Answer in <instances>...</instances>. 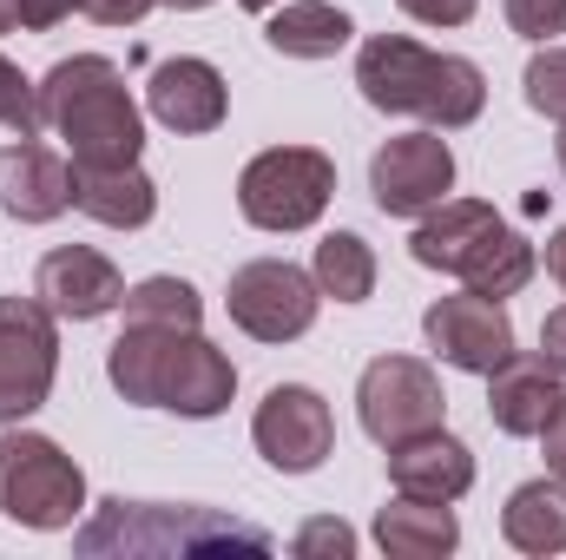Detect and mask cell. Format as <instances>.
I'll list each match as a JSON object with an SVG mask.
<instances>
[{
	"label": "cell",
	"instance_id": "obj_1",
	"mask_svg": "<svg viewBox=\"0 0 566 560\" xmlns=\"http://www.w3.org/2000/svg\"><path fill=\"white\" fill-rule=\"evenodd\" d=\"M106 376L126 403L171 409V416L211 422L238 396V363L185 323H126L119 343L106 350Z\"/></svg>",
	"mask_w": 566,
	"mask_h": 560
},
{
	"label": "cell",
	"instance_id": "obj_2",
	"mask_svg": "<svg viewBox=\"0 0 566 560\" xmlns=\"http://www.w3.org/2000/svg\"><path fill=\"white\" fill-rule=\"evenodd\" d=\"M356 86L376 113L422 120L434 133H461L488 106V73L461 53H434L409 33H369L356 53Z\"/></svg>",
	"mask_w": 566,
	"mask_h": 560
},
{
	"label": "cell",
	"instance_id": "obj_3",
	"mask_svg": "<svg viewBox=\"0 0 566 560\" xmlns=\"http://www.w3.org/2000/svg\"><path fill=\"white\" fill-rule=\"evenodd\" d=\"M86 560H205V554H271V535L258 521L218 515V508H171V501H99V515L73 535Z\"/></svg>",
	"mask_w": 566,
	"mask_h": 560
},
{
	"label": "cell",
	"instance_id": "obj_4",
	"mask_svg": "<svg viewBox=\"0 0 566 560\" xmlns=\"http://www.w3.org/2000/svg\"><path fill=\"white\" fill-rule=\"evenodd\" d=\"M40 120L60 133L73 165H139L145 120L126 93V73L106 53H73L40 80Z\"/></svg>",
	"mask_w": 566,
	"mask_h": 560
},
{
	"label": "cell",
	"instance_id": "obj_5",
	"mask_svg": "<svg viewBox=\"0 0 566 560\" xmlns=\"http://www.w3.org/2000/svg\"><path fill=\"white\" fill-rule=\"evenodd\" d=\"M86 508V475L80 462L53 442V435H33V428H7L0 435V515L33 528V535H60L73 528Z\"/></svg>",
	"mask_w": 566,
	"mask_h": 560
},
{
	"label": "cell",
	"instance_id": "obj_6",
	"mask_svg": "<svg viewBox=\"0 0 566 560\" xmlns=\"http://www.w3.org/2000/svg\"><path fill=\"white\" fill-rule=\"evenodd\" d=\"M336 198V158L316 145H271L238 172V211L258 231H310Z\"/></svg>",
	"mask_w": 566,
	"mask_h": 560
},
{
	"label": "cell",
	"instance_id": "obj_7",
	"mask_svg": "<svg viewBox=\"0 0 566 560\" xmlns=\"http://www.w3.org/2000/svg\"><path fill=\"white\" fill-rule=\"evenodd\" d=\"M60 376V317L40 297H0V422L46 409Z\"/></svg>",
	"mask_w": 566,
	"mask_h": 560
},
{
	"label": "cell",
	"instance_id": "obj_8",
	"mask_svg": "<svg viewBox=\"0 0 566 560\" xmlns=\"http://www.w3.org/2000/svg\"><path fill=\"white\" fill-rule=\"evenodd\" d=\"M356 416H363V435L396 448L409 435H428L448 416V396H441V376L428 370L422 356H376L356 383Z\"/></svg>",
	"mask_w": 566,
	"mask_h": 560
},
{
	"label": "cell",
	"instance_id": "obj_9",
	"mask_svg": "<svg viewBox=\"0 0 566 560\" xmlns=\"http://www.w3.org/2000/svg\"><path fill=\"white\" fill-rule=\"evenodd\" d=\"M224 310L258 343H296V336H310V323L323 310V290H316L310 271H296L283 258H258V265H238L231 271Z\"/></svg>",
	"mask_w": 566,
	"mask_h": 560
},
{
	"label": "cell",
	"instance_id": "obj_10",
	"mask_svg": "<svg viewBox=\"0 0 566 560\" xmlns=\"http://www.w3.org/2000/svg\"><path fill=\"white\" fill-rule=\"evenodd\" d=\"M454 191V152L448 139L422 126V133H396L376 145L369 158V198L382 218H428L441 198Z\"/></svg>",
	"mask_w": 566,
	"mask_h": 560
},
{
	"label": "cell",
	"instance_id": "obj_11",
	"mask_svg": "<svg viewBox=\"0 0 566 560\" xmlns=\"http://www.w3.org/2000/svg\"><path fill=\"white\" fill-rule=\"evenodd\" d=\"M251 442L277 475H316L336 455V416L310 383H277L251 416Z\"/></svg>",
	"mask_w": 566,
	"mask_h": 560
},
{
	"label": "cell",
	"instance_id": "obj_12",
	"mask_svg": "<svg viewBox=\"0 0 566 560\" xmlns=\"http://www.w3.org/2000/svg\"><path fill=\"white\" fill-rule=\"evenodd\" d=\"M422 336L448 370H468V376H494L514 356V317L501 297H481V290L434 297L422 317Z\"/></svg>",
	"mask_w": 566,
	"mask_h": 560
},
{
	"label": "cell",
	"instance_id": "obj_13",
	"mask_svg": "<svg viewBox=\"0 0 566 560\" xmlns=\"http://www.w3.org/2000/svg\"><path fill=\"white\" fill-rule=\"evenodd\" d=\"M33 297H40L60 323H99V317H113V310L126 303V278H119V265H113L106 251H93V245H60V251L40 258Z\"/></svg>",
	"mask_w": 566,
	"mask_h": 560
},
{
	"label": "cell",
	"instance_id": "obj_14",
	"mask_svg": "<svg viewBox=\"0 0 566 560\" xmlns=\"http://www.w3.org/2000/svg\"><path fill=\"white\" fill-rule=\"evenodd\" d=\"M145 106H151V120H158L165 133L198 139V133H218V126H224V113H231V86H224V73H218L211 60L178 53V60H158V66H151V80H145Z\"/></svg>",
	"mask_w": 566,
	"mask_h": 560
},
{
	"label": "cell",
	"instance_id": "obj_15",
	"mask_svg": "<svg viewBox=\"0 0 566 560\" xmlns=\"http://www.w3.org/2000/svg\"><path fill=\"white\" fill-rule=\"evenodd\" d=\"M501 231H507V218H501L494 205H481V198H441L422 225H416L409 251H416L422 271H448V278H461V271L501 238Z\"/></svg>",
	"mask_w": 566,
	"mask_h": 560
},
{
	"label": "cell",
	"instance_id": "obj_16",
	"mask_svg": "<svg viewBox=\"0 0 566 560\" xmlns=\"http://www.w3.org/2000/svg\"><path fill=\"white\" fill-rule=\"evenodd\" d=\"M0 205L13 225H53L73 205V165L40 139H13V152H0Z\"/></svg>",
	"mask_w": 566,
	"mask_h": 560
},
{
	"label": "cell",
	"instance_id": "obj_17",
	"mask_svg": "<svg viewBox=\"0 0 566 560\" xmlns=\"http://www.w3.org/2000/svg\"><path fill=\"white\" fill-rule=\"evenodd\" d=\"M389 488L396 495H416V501H461L474 488V455L448 428L409 435V442L389 448Z\"/></svg>",
	"mask_w": 566,
	"mask_h": 560
},
{
	"label": "cell",
	"instance_id": "obj_18",
	"mask_svg": "<svg viewBox=\"0 0 566 560\" xmlns=\"http://www.w3.org/2000/svg\"><path fill=\"white\" fill-rule=\"evenodd\" d=\"M566 390H560V370L547 356H507L494 376H488V416L501 435H541L547 422L560 416Z\"/></svg>",
	"mask_w": 566,
	"mask_h": 560
},
{
	"label": "cell",
	"instance_id": "obj_19",
	"mask_svg": "<svg viewBox=\"0 0 566 560\" xmlns=\"http://www.w3.org/2000/svg\"><path fill=\"white\" fill-rule=\"evenodd\" d=\"M73 211L106 231H139L158 211V185L139 165H73Z\"/></svg>",
	"mask_w": 566,
	"mask_h": 560
},
{
	"label": "cell",
	"instance_id": "obj_20",
	"mask_svg": "<svg viewBox=\"0 0 566 560\" xmlns=\"http://www.w3.org/2000/svg\"><path fill=\"white\" fill-rule=\"evenodd\" d=\"M376 548L396 560H441L461 548V521H454V501H416V495H396L389 508H376Z\"/></svg>",
	"mask_w": 566,
	"mask_h": 560
},
{
	"label": "cell",
	"instance_id": "obj_21",
	"mask_svg": "<svg viewBox=\"0 0 566 560\" xmlns=\"http://www.w3.org/2000/svg\"><path fill=\"white\" fill-rule=\"evenodd\" d=\"M264 40L283 60H336L356 40V20L329 0H277L264 20Z\"/></svg>",
	"mask_w": 566,
	"mask_h": 560
},
{
	"label": "cell",
	"instance_id": "obj_22",
	"mask_svg": "<svg viewBox=\"0 0 566 560\" xmlns=\"http://www.w3.org/2000/svg\"><path fill=\"white\" fill-rule=\"evenodd\" d=\"M501 535L514 554H566V481L560 475H541V481H521L501 508Z\"/></svg>",
	"mask_w": 566,
	"mask_h": 560
},
{
	"label": "cell",
	"instance_id": "obj_23",
	"mask_svg": "<svg viewBox=\"0 0 566 560\" xmlns=\"http://www.w3.org/2000/svg\"><path fill=\"white\" fill-rule=\"evenodd\" d=\"M310 278H316L323 297H336V303H363V297H376V251H369L356 231H329V238L316 245Z\"/></svg>",
	"mask_w": 566,
	"mask_h": 560
},
{
	"label": "cell",
	"instance_id": "obj_24",
	"mask_svg": "<svg viewBox=\"0 0 566 560\" xmlns=\"http://www.w3.org/2000/svg\"><path fill=\"white\" fill-rule=\"evenodd\" d=\"M534 265H541V258H534V245L507 225V231H501V238H494L468 271H461V283H468V290H481V297H501V303H507L514 290H527Z\"/></svg>",
	"mask_w": 566,
	"mask_h": 560
},
{
	"label": "cell",
	"instance_id": "obj_25",
	"mask_svg": "<svg viewBox=\"0 0 566 560\" xmlns=\"http://www.w3.org/2000/svg\"><path fill=\"white\" fill-rule=\"evenodd\" d=\"M126 323H185V330H198L205 323V297L191 290L185 278H145L126 290Z\"/></svg>",
	"mask_w": 566,
	"mask_h": 560
},
{
	"label": "cell",
	"instance_id": "obj_26",
	"mask_svg": "<svg viewBox=\"0 0 566 560\" xmlns=\"http://www.w3.org/2000/svg\"><path fill=\"white\" fill-rule=\"evenodd\" d=\"M521 86H527V106L541 120H560L566 126V46H541L527 60V73H521Z\"/></svg>",
	"mask_w": 566,
	"mask_h": 560
},
{
	"label": "cell",
	"instance_id": "obj_27",
	"mask_svg": "<svg viewBox=\"0 0 566 560\" xmlns=\"http://www.w3.org/2000/svg\"><path fill=\"white\" fill-rule=\"evenodd\" d=\"M0 126H7L13 139H33V133L46 126V120H40V86H33L7 53H0Z\"/></svg>",
	"mask_w": 566,
	"mask_h": 560
},
{
	"label": "cell",
	"instance_id": "obj_28",
	"mask_svg": "<svg viewBox=\"0 0 566 560\" xmlns=\"http://www.w3.org/2000/svg\"><path fill=\"white\" fill-rule=\"evenodd\" d=\"M290 554L296 560H349L356 554V528L336 521V515H316V521H303L290 535Z\"/></svg>",
	"mask_w": 566,
	"mask_h": 560
},
{
	"label": "cell",
	"instance_id": "obj_29",
	"mask_svg": "<svg viewBox=\"0 0 566 560\" xmlns=\"http://www.w3.org/2000/svg\"><path fill=\"white\" fill-rule=\"evenodd\" d=\"M507 7V27L534 46H547L554 33H566V0H501Z\"/></svg>",
	"mask_w": 566,
	"mask_h": 560
},
{
	"label": "cell",
	"instance_id": "obj_30",
	"mask_svg": "<svg viewBox=\"0 0 566 560\" xmlns=\"http://www.w3.org/2000/svg\"><path fill=\"white\" fill-rule=\"evenodd\" d=\"M396 7H402L409 20H422V27H468L481 0H396Z\"/></svg>",
	"mask_w": 566,
	"mask_h": 560
},
{
	"label": "cell",
	"instance_id": "obj_31",
	"mask_svg": "<svg viewBox=\"0 0 566 560\" xmlns=\"http://www.w3.org/2000/svg\"><path fill=\"white\" fill-rule=\"evenodd\" d=\"M151 7H158V0H80V13L99 20V27H139Z\"/></svg>",
	"mask_w": 566,
	"mask_h": 560
},
{
	"label": "cell",
	"instance_id": "obj_32",
	"mask_svg": "<svg viewBox=\"0 0 566 560\" xmlns=\"http://www.w3.org/2000/svg\"><path fill=\"white\" fill-rule=\"evenodd\" d=\"M73 7H80V0H20V27H27V33H53Z\"/></svg>",
	"mask_w": 566,
	"mask_h": 560
},
{
	"label": "cell",
	"instance_id": "obj_33",
	"mask_svg": "<svg viewBox=\"0 0 566 560\" xmlns=\"http://www.w3.org/2000/svg\"><path fill=\"white\" fill-rule=\"evenodd\" d=\"M541 356L566 376V303L560 310H547V323H541Z\"/></svg>",
	"mask_w": 566,
	"mask_h": 560
},
{
	"label": "cell",
	"instance_id": "obj_34",
	"mask_svg": "<svg viewBox=\"0 0 566 560\" xmlns=\"http://www.w3.org/2000/svg\"><path fill=\"white\" fill-rule=\"evenodd\" d=\"M541 442H547V475H560L566 481V403H560V416L541 428Z\"/></svg>",
	"mask_w": 566,
	"mask_h": 560
},
{
	"label": "cell",
	"instance_id": "obj_35",
	"mask_svg": "<svg viewBox=\"0 0 566 560\" xmlns=\"http://www.w3.org/2000/svg\"><path fill=\"white\" fill-rule=\"evenodd\" d=\"M547 278H554V283L566 290V225L554 231V238H547Z\"/></svg>",
	"mask_w": 566,
	"mask_h": 560
},
{
	"label": "cell",
	"instance_id": "obj_36",
	"mask_svg": "<svg viewBox=\"0 0 566 560\" xmlns=\"http://www.w3.org/2000/svg\"><path fill=\"white\" fill-rule=\"evenodd\" d=\"M20 27V0H0V33H13Z\"/></svg>",
	"mask_w": 566,
	"mask_h": 560
},
{
	"label": "cell",
	"instance_id": "obj_37",
	"mask_svg": "<svg viewBox=\"0 0 566 560\" xmlns=\"http://www.w3.org/2000/svg\"><path fill=\"white\" fill-rule=\"evenodd\" d=\"M238 7H244V13H271L277 0H238Z\"/></svg>",
	"mask_w": 566,
	"mask_h": 560
},
{
	"label": "cell",
	"instance_id": "obj_38",
	"mask_svg": "<svg viewBox=\"0 0 566 560\" xmlns=\"http://www.w3.org/2000/svg\"><path fill=\"white\" fill-rule=\"evenodd\" d=\"M165 7H178V13H191V7H211V0H165Z\"/></svg>",
	"mask_w": 566,
	"mask_h": 560
},
{
	"label": "cell",
	"instance_id": "obj_39",
	"mask_svg": "<svg viewBox=\"0 0 566 560\" xmlns=\"http://www.w3.org/2000/svg\"><path fill=\"white\" fill-rule=\"evenodd\" d=\"M554 152H560V172H566V133H560V145H554Z\"/></svg>",
	"mask_w": 566,
	"mask_h": 560
}]
</instances>
